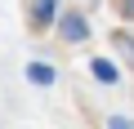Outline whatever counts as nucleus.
I'll list each match as a JSON object with an SVG mask.
<instances>
[{
    "label": "nucleus",
    "instance_id": "obj_1",
    "mask_svg": "<svg viewBox=\"0 0 134 129\" xmlns=\"http://www.w3.org/2000/svg\"><path fill=\"white\" fill-rule=\"evenodd\" d=\"M58 36H63V40H72V45L90 40V22H85V14H76V9L58 14Z\"/></svg>",
    "mask_w": 134,
    "mask_h": 129
},
{
    "label": "nucleus",
    "instance_id": "obj_2",
    "mask_svg": "<svg viewBox=\"0 0 134 129\" xmlns=\"http://www.w3.org/2000/svg\"><path fill=\"white\" fill-rule=\"evenodd\" d=\"M90 71H94V80H103V85H116V80H121L116 62H107V58H94V62H90Z\"/></svg>",
    "mask_w": 134,
    "mask_h": 129
},
{
    "label": "nucleus",
    "instance_id": "obj_3",
    "mask_svg": "<svg viewBox=\"0 0 134 129\" xmlns=\"http://www.w3.org/2000/svg\"><path fill=\"white\" fill-rule=\"evenodd\" d=\"M54 5H58V0H36V9H31V27H36V31L54 22Z\"/></svg>",
    "mask_w": 134,
    "mask_h": 129
},
{
    "label": "nucleus",
    "instance_id": "obj_4",
    "mask_svg": "<svg viewBox=\"0 0 134 129\" xmlns=\"http://www.w3.org/2000/svg\"><path fill=\"white\" fill-rule=\"evenodd\" d=\"M27 80L31 85H54V67H49V62H31V67H27Z\"/></svg>",
    "mask_w": 134,
    "mask_h": 129
},
{
    "label": "nucleus",
    "instance_id": "obj_5",
    "mask_svg": "<svg viewBox=\"0 0 134 129\" xmlns=\"http://www.w3.org/2000/svg\"><path fill=\"white\" fill-rule=\"evenodd\" d=\"M112 40H116V49H121V53H125V58L134 62V31H116Z\"/></svg>",
    "mask_w": 134,
    "mask_h": 129
},
{
    "label": "nucleus",
    "instance_id": "obj_6",
    "mask_svg": "<svg viewBox=\"0 0 134 129\" xmlns=\"http://www.w3.org/2000/svg\"><path fill=\"white\" fill-rule=\"evenodd\" d=\"M107 129H134V125H130V116H112V120H107Z\"/></svg>",
    "mask_w": 134,
    "mask_h": 129
},
{
    "label": "nucleus",
    "instance_id": "obj_7",
    "mask_svg": "<svg viewBox=\"0 0 134 129\" xmlns=\"http://www.w3.org/2000/svg\"><path fill=\"white\" fill-rule=\"evenodd\" d=\"M121 14H125V18H134V0H121Z\"/></svg>",
    "mask_w": 134,
    "mask_h": 129
}]
</instances>
